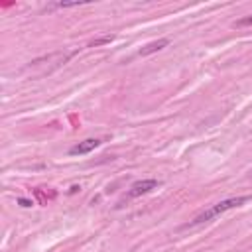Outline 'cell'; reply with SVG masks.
<instances>
[{
    "label": "cell",
    "instance_id": "5",
    "mask_svg": "<svg viewBox=\"0 0 252 252\" xmlns=\"http://www.w3.org/2000/svg\"><path fill=\"white\" fill-rule=\"evenodd\" d=\"M114 37L112 35H102V37H98V39H93L91 43H89V47H98V45H104V43H110Z\"/></svg>",
    "mask_w": 252,
    "mask_h": 252
},
{
    "label": "cell",
    "instance_id": "6",
    "mask_svg": "<svg viewBox=\"0 0 252 252\" xmlns=\"http://www.w3.org/2000/svg\"><path fill=\"white\" fill-rule=\"evenodd\" d=\"M236 26H238V28H242V26H252V16H246V18L238 20V22H236Z\"/></svg>",
    "mask_w": 252,
    "mask_h": 252
},
{
    "label": "cell",
    "instance_id": "7",
    "mask_svg": "<svg viewBox=\"0 0 252 252\" xmlns=\"http://www.w3.org/2000/svg\"><path fill=\"white\" fill-rule=\"evenodd\" d=\"M18 205H22V207H32L33 203H32L30 199H24V197H20V199H18Z\"/></svg>",
    "mask_w": 252,
    "mask_h": 252
},
{
    "label": "cell",
    "instance_id": "4",
    "mask_svg": "<svg viewBox=\"0 0 252 252\" xmlns=\"http://www.w3.org/2000/svg\"><path fill=\"white\" fill-rule=\"evenodd\" d=\"M167 43H169V39H165V37H161V39H158V41H150L148 45H144V47L138 51V55H150V53H156V51L163 49Z\"/></svg>",
    "mask_w": 252,
    "mask_h": 252
},
{
    "label": "cell",
    "instance_id": "3",
    "mask_svg": "<svg viewBox=\"0 0 252 252\" xmlns=\"http://www.w3.org/2000/svg\"><path fill=\"white\" fill-rule=\"evenodd\" d=\"M98 146H100V140H96V138H87V140H83V142L71 146L69 154H71V156H83V154L93 152V150L98 148Z\"/></svg>",
    "mask_w": 252,
    "mask_h": 252
},
{
    "label": "cell",
    "instance_id": "1",
    "mask_svg": "<svg viewBox=\"0 0 252 252\" xmlns=\"http://www.w3.org/2000/svg\"><path fill=\"white\" fill-rule=\"evenodd\" d=\"M252 197H248V195H242V197H230V199H224V201H220V203H217V205H213L211 209H207V211H203L201 215H197L191 222H189V226H195V224H201V222H207V220H213V219H217L219 215H222L224 211H228V209H234V207H240V205H244V203H248Z\"/></svg>",
    "mask_w": 252,
    "mask_h": 252
},
{
    "label": "cell",
    "instance_id": "2",
    "mask_svg": "<svg viewBox=\"0 0 252 252\" xmlns=\"http://www.w3.org/2000/svg\"><path fill=\"white\" fill-rule=\"evenodd\" d=\"M158 185H159V181H158V179H140V181H136V183H132V185H130V189H128V199L142 197V195H146V193L154 191Z\"/></svg>",
    "mask_w": 252,
    "mask_h": 252
}]
</instances>
